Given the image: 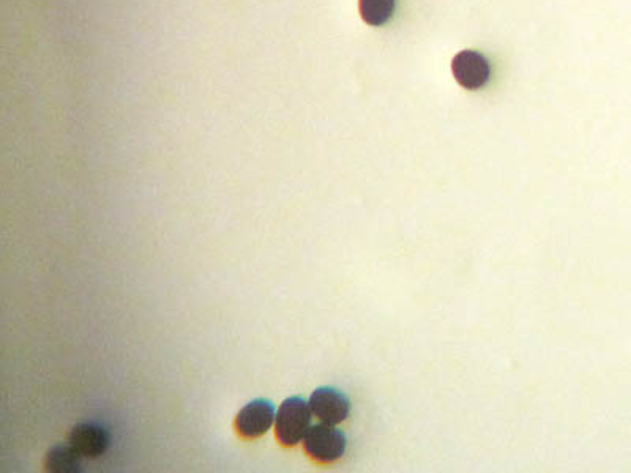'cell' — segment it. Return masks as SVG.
Returning <instances> with one entry per match:
<instances>
[{"instance_id":"1","label":"cell","mask_w":631,"mask_h":473,"mask_svg":"<svg viewBox=\"0 0 631 473\" xmlns=\"http://www.w3.org/2000/svg\"><path fill=\"white\" fill-rule=\"evenodd\" d=\"M310 403L302 396L284 399L275 418V436L281 447L292 448L307 436L313 421Z\"/></svg>"},{"instance_id":"2","label":"cell","mask_w":631,"mask_h":473,"mask_svg":"<svg viewBox=\"0 0 631 473\" xmlns=\"http://www.w3.org/2000/svg\"><path fill=\"white\" fill-rule=\"evenodd\" d=\"M303 450L311 461L329 466L343 458L348 450V437L337 426L311 425L307 436L303 437Z\"/></svg>"},{"instance_id":"3","label":"cell","mask_w":631,"mask_h":473,"mask_svg":"<svg viewBox=\"0 0 631 473\" xmlns=\"http://www.w3.org/2000/svg\"><path fill=\"white\" fill-rule=\"evenodd\" d=\"M277 418V409L269 399H254L242 407L234 420V429L242 439H259L269 433Z\"/></svg>"},{"instance_id":"4","label":"cell","mask_w":631,"mask_h":473,"mask_svg":"<svg viewBox=\"0 0 631 473\" xmlns=\"http://www.w3.org/2000/svg\"><path fill=\"white\" fill-rule=\"evenodd\" d=\"M308 403L314 417L325 425H341L351 415V399L338 388H316L308 399Z\"/></svg>"},{"instance_id":"5","label":"cell","mask_w":631,"mask_h":473,"mask_svg":"<svg viewBox=\"0 0 631 473\" xmlns=\"http://www.w3.org/2000/svg\"><path fill=\"white\" fill-rule=\"evenodd\" d=\"M453 76L461 87L478 90L485 87L491 78V65L483 54L477 51H461L452 62Z\"/></svg>"},{"instance_id":"6","label":"cell","mask_w":631,"mask_h":473,"mask_svg":"<svg viewBox=\"0 0 631 473\" xmlns=\"http://www.w3.org/2000/svg\"><path fill=\"white\" fill-rule=\"evenodd\" d=\"M68 444L87 459H97L105 455L111 444L108 431L98 423H81L71 429Z\"/></svg>"},{"instance_id":"7","label":"cell","mask_w":631,"mask_h":473,"mask_svg":"<svg viewBox=\"0 0 631 473\" xmlns=\"http://www.w3.org/2000/svg\"><path fill=\"white\" fill-rule=\"evenodd\" d=\"M46 472L76 473L81 472L83 456L79 455L75 448L68 445H56L46 453L43 462Z\"/></svg>"},{"instance_id":"8","label":"cell","mask_w":631,"mask_h":473,"mask_svg":"<svg viewBox=\"0 0 631 473\" xmlns=\"http://www.w3.org/2000/svg\"><path fill=\"white\" fill-rule=\"evenodd\" d=\"M395 5L396 0H359L360 15L370 26H384L395 13Z\"/></svg>"}]
</instances>
